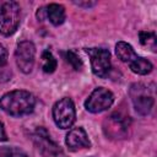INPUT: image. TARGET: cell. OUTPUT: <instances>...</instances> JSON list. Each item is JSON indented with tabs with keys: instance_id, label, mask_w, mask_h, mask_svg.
<instances>
[{
	"instance_id": "cell-5",
	"label": "cell",
	"mask_w": 157,
	"mask_h": 157,
	"mask_svg": "<svg viewBox=\"0 0 157 157\" xmlns=\"http://www.w3.org/2000/svg\"><path fill=\"white\" fill-rule=\"evenodd\" d=\"M129 96L134 104L135 110L140 115H147L155 103L151 90L144 83H134L130 86Z\"/></svg>"
},
{
	"instance_id": "cell-10",
	"label": "cell",
	"mask_w": 157,
	"mask_h": 157,
	"mask_svg": "<svg viewBox=\"0 0 157 157\" xmlns=\"http://www.w3.org/2000/svg\"><path fill=\"white\" fill-rule=\"evenodd\" d=\"M36 47L29 40H22L17 44L15 50V59L17 67L23 74H29L34 65Z\"/></svg>"
},
{
	"instance_id": "cell-13",
	"label": "cell",
	"mask_w": 157,
	"mask_h": 157,
	"mask_svg": "<svg viewBox=\"0 0 157 157\" xmlns=\"http://www.w3.org/2000/svg\"><path fill=\"white\" fill-rule=\"evenodd\" d=\"M56 65H58L56 59L54 58L52 52H49L48 49L44 50L42 53V69H43V71L47 74H52L55 71Z\"/></svg>"
},
{
	"instance_id": "cell-6",
	"label": "cell",
	"mask_w": 157,
	"mask_h": 157,
	"mask_svg": "<svg viewBox=\"0 0 157 157\" xmlns=\"http://www.w3.org/2000/svg\"><path fill=\"white\" fill-rule=\"evenodd\" d=\"M53 119L56 126L60 129H69L72 126L76 119V110L71 98L64 97L54 104Z\"/></svg>"
},
{
	"instance_id": "cell-11",
	"label": "cell",
	"mask_w": 157,
	"mask_h": 157,
	"mask_svg": "<svg viewBox=\"0 0 157 157\" xmlns=\"http://www.w3.org/2000/svg\"><path fill=\"white\" fill-rule=\"evenodd\" d=\"M65 144L70 151H78L81 148L91 147V142L88 140L87 132L81 126L74 128L67 132V135L65 137Z\"/></svg>"
},
{
	"instance_id": "cell-19",
	"label": "cell",
	"mask_w": 157,
	"mask_h": 157,
	"mask_svg": "<svg viewBox=\"0 0 157 157\" xmlns=\"http://www.w3.org/2000/svg\"><path fill=\"white\" fill-rule=\"evenodd\" d=\"M75 4L77 5V6H86V7H91V6H93L96 2H93V1H86V2H81V1H75Z\"/></svg>"
},
{
	"instance_id": "cell-16",
	"label": "cell",
	"mask_w": 157,
	"mask_h": 157,
	"mask_svg": "<svg viewBox=\"0 0 157 157\" xmlns=\"http://www.w3.org/2000/svg\"><path fill=\"white\" fill-rule=\"evenodd\" d=\"M0 157H27V153L17 147H0Z\"/></svg>"
},
{
	"instance_id": "cell-9",
	"label": "cell",
	"mask_w": 157,
	"mask_h": 157,
	"mask_svg": "<svg viewBox=\"0 0 157 157\" xmlns=\"http://www.w3.org/2000/svg\"><path fill=\"white\" fill-rule=\"evenodd\" d=\"M113 102H114V94L104 87H98L86 99L85 108L91 113H101L110 108Z\"/></svg>"
},
{
	"instance_id": "cell-15",
	"label": "cell",
	"mask_w": 157,
	"mask_h": 157,
	"mask_svg": "<svg viewBox=\"0 0 157 157\" xmlns=\"http://www.w3.org/2000/svg\"><path fill=\"white\" fill-rule=\"evenodd\" d=\"M63 56H64V59L66 60V63H69V64L72 66L74 70L80 71V70L82 69V66H83L82 60H81V58H80L75 52H72V50L64 52V53H63Z\"/></svg>"
},
{
	"instance_id": "cell-3",
	"label": "cell",
	"mask_w": 157,
	"mask_h": 157,
	"mask_svg": "<svg viewBox=\"0 0 157 157\" xmlns=\"http://www.w3.org/2000/svg\"><path fill=\"white\" fill-rule=\"evenodd\" d=\"M20 21L21 9L16 1H4L0 4V34H13L18 28Z\"/></svg>"
},
{
	"instance_id": "cell-18",
	"label": "cell",
	"mask_w": 157,
	"mask_h": 157,
	"mask_svg": "<svg viewBox=\"0 0 157 157\" xmlns=\"http://www.w3.org/2000/svg\"><path fill=\"white\" fill-rule=\"evenodd\" d=\"M6 140H7V135H6L4 124L0 121V142H1V141H6Z\"/></svg>"
},
{
	"instance_id": "cell-4",
	"label": "cell",
	"mask_w": 157,
	"mask_h": 157,
	"mask_svg": "<svg viewBox=\"0 0 157 157\" xmlns=\"http://www.w3.org/2000/svg\"><path fill=\"white\" fill-rule=\"evenodd\" d=\"M130 118L121 113H113L103 121V131L110 140L125 139L129 134Z\"/></svg>"
},
{
	"instance_id": "cell-1",
	"label": "cell",
	"mask_w": 157,
	"mask_h": 157,
	"mask_svg": "<svg viewBox=\"0 0 157 157\" xmlns=\"http://www.w3.org/2000/svg\"><path fill=\"white\" fill-rule=\"evenodd\" d=\"M36 105L34 96L23 90L7 92L0 98V108L11 117H23L31 114Z\"/></svg>"
},
{
	"instance_id": "cell-14",
	"label": "cell",
	"mask_w": 157,
	"mask_h": 157,
	"mask_svg": "<svg viewBox=\"0 0 157 157\" xmlns=\"http://www.w3.org/2000/svg\"><path fill=\"white\" fill-rule=\"evenodd\" d=\"M140 43L147 48H150L152 52H156V34L153 32H145L141 31L139 33Z\"/></svg>"
},
{
	"instance_id": "cell-8",
	"label": "cell",
	"mask_w": 157,
	"mask_h": 157,
	"mask_svg": "<svg viewBox=\"0 0 157 157\" xmlns=\"http://www.w3.org/2000/svg\"><path fill=\"white\" fill-rule=\"evenodd\" d=\"M33 141L43 157H63V150L60 146L50 139L49 132L39 126L33 132Z\"/></svg>"
},
{
	"instance_id": "cell-7",
	"label": "cell",
	"mask_w": 157,
	"mask_h": 157,
	"mask_svg": "<svg viewBox=\"0 0 157 157\" xmlns=\"http://www.w3.org/2000/svg\"><path fill=\"white\" fill-rule=\"evenodd\" d=\"M85 52L91 58V67L93 74L98 77L108 76L112 67L109 50L104 48H86Z\"/></svg>"
},
{
	"instance_id": "cell-17",
	"label": "cell",
	"mask_w": 157,
	"mask_h": 157,
	"mask_svg": "<svg viewBox=\"0 0 157 157\" xmlns=\"http://www.w3.org/2000/svg\"><path fill=\"white\" fill-rule=\"evenodd\" d=\"M7 64V49L2 43H0V71L5 70Z\"/></svg>"
},
{
	"instance_id": "cell-12",
	"label": "cell",
	"mask_w": 157,
	"mask_h": 157,
	"mask_svg": "<svg viewBox=\"0 0 157 157\" xmlns=\"http://www.w3.org/2000/svg\"><path fill=\"white\" fill-rule=\"evenodd\" d=\"M44 11L48 20L54 26H59L65 21V9L60 4H49Z\"/></svg>"
},
{
	"instance_id": "cell-2",
	"label": "cell",
	"mask_w": 157,
	"mask_h": 157,
	"mask_svg": "<svg viewBox=\"0 0 157 157\" xmlns=\"http://www.w3.org/2000/svg\"><path fill=\"white\" fill-rule=\"evenodd\" d=\"M115 54L125 64H128L132 72L137 75H147L152 71L153 65L150 60L139 56L132 47L125 42H118L115 45Z\"/></svg>"
}]
</instances>
